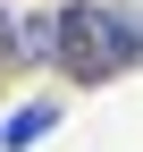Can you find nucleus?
I'll return each instance as SVG.
<instances>
[{"instance_id": "nucleus-1", "label": "nucleus", "mask_w": 143, "mask_h": 152, "mask_svg": "<svg viewBox=\"0 0 143 152\" xmlns=\"http://www.w3.org/2000/svg\"><path fill=\"white\" fill-rule=\"evenodd\" d=\"M51 59H59L76 85H110V76H126L143 59V26L126 9H110V0H67V9H51Z\"/></svg>"}, {"instance_id": "nucleus-2", "label": "nucleus", "mask_w": 143, "mask_h": 152, "mask_svg": "<svg viewBox=\"0 0 143 152\" xmlns=\"http://www.w3.org/2000/svg\"><path fill=\"white\" fill-rule=\"evenodd\" d=\"M51 127H59V102H25L17 118H0V152H34Z\"/></svg>"}]
</instances>
